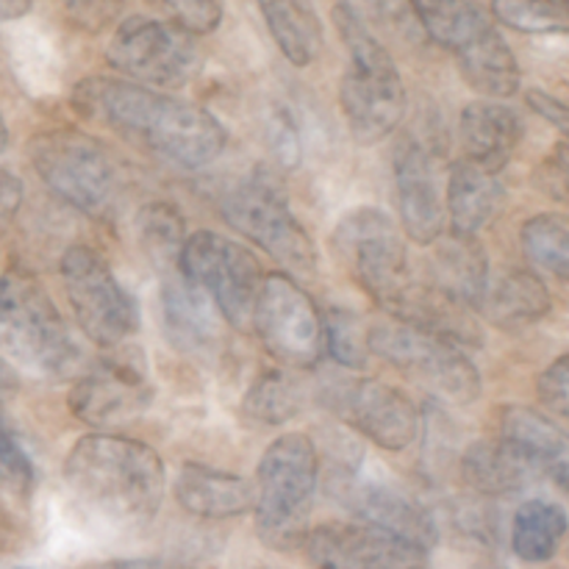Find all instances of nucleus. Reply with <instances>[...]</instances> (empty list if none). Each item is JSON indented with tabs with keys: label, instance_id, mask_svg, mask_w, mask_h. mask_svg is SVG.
Instances as JSON below:
<instances>
[{
	"label": "nucleus",
	"instance_id": "nucleus-3",
	"mask_svg": "<svg viewBox=\"0 0 569 569\" xmlns=\"http://www.w3.org/2000/svg\"><path fill=\"white\" fill-rule=\"evenodd\" d=\"M333 22L348 48V70L339 83V103L350 137L361 144H378L392 137L406 117V87L389 50L378 42L348 3H337Z\"/></svg>",
	"mask_w": 569,
	"mask_h": 569
},
{
	"label": "nucleus",
	"instance_id": "nucleus-17",
	"mask_svg": "<svg viewBox=\"0 0 569 569\" xmlns=\"http://www.w3.org/2000/svg\"><path fill=\"white\" fill-rule=\"evenodd\" d=\"M333 489H337V498L359 517L361 526L392 533L422 550H431L437 542V526L431 515L395 483L342 476L333 483Z\"/></svg>",
	"mask_w": 569,
	"mask_h": 569
},
{
	"label": "nucleus",
	"instance_id": "nucleus-16",
	"mask_svg": "<svg viewBox=\"0 0 569 569\" xmlns=\"http://www.w3.org/2000/svg\"><path fill=\"white\" fill-rule=\"evenodd\" d=\"M303 550L317 569H428V550L370 526H320Z\"/></svg>",
	"mask_w": 569,
	"mask_h": 569
},
{
	"label": "nucleus",
	"instance_id": "nucleus-37",
	"mask_svg": "<svg viewBox=\"0 0 569 569\" xmlns=\"http://www.w3.org/2000/svg\"><path fill=\"white\" fill-rule=\"evenodd\" d=\"M264 139L281 170H295L303 161V142L295 117L287 109H272L264 120Z\"/></svg>",
	"mask_w": 569,
	"mask_h": 569
},
{
	"label": "nucleus",
	"instance_id": "nucleus-14",
	"mask_svg": "<svg viewBox=\"0 0 569 569\" xmlns=\"http://www.w3.org/2000/svg\"><path fill=\"white\" fill-rule=\"evenodd\" d=\"M153 403V387L139 350H109L100 365L81 372L70 392V409L78 420L94 428L126 426L142 417Z\"/></svg>",
	"mask_w": 569,
	"mask_h": 569
},
{
	"label": "nucleus",
	"instance_id": "nucleus-10",
	"mask_svg": "<svg viewBox=\"0 0 569 569\" xmlns=\"http://www.w3.org/2000/svg\"><path fill=\"white\" fill-rule=\"evenodd\" d=\"M178 272L214 303L228 326L239 331L250 326L264 272L244 244L214 231L192 233L178 256Z\"/></svg>",
	"mask_w": 569,
	"mask_h": 569
},
{
	"label": "nucleus",
	"instance_id": "nucleus-29",
	"mask_svg": "<svg viewBox=\"0 0 569 569\" xmlns=\"http://www.w3.org/2000/svg\"><path fill=\"white\" fill-rule=\"evenodd\" d=\"M567 537V515L548 500H528L511 522V550L528 565L550 561Z\"/></svg>",
	"mask_w": 569,
	"mask_h": 569
},
{
	"label": "nucleus",
	"instance_id": "nucleus-21",
	"mask_svg": "<svg viewBox=\"0 0 569 569\" xmlns=\"http://www.w3.org/2000/svg\"><path fill=\"white\" fill-rule=\"evenodd\" d=\"M459 137L467 161L498 176L520 144L522 120L509 106L478 100L461 111Z\"/></svg>",
	"mask_w": 569,
	"mask_h": 569
},
{
	"label": "nucleus",
	"instance_id": "nucleus-38",
	"mask_svg": "<svg viewBox=\"0 0 569 569\" xmlns=\"http://www.w3.org/2000/svg\"><path fill=\"white\" fill-rule=\"evenodd\" d=\"M164 6L187 33H211L222 22V0H164Z\"/></svg>",
	"mask_w": 569,
	"mask_h": 569
},
{
	"label": "nucleus",
	"instance_id": "nucleus-5",
	"mask_svg": "<svg viewBox=\"0 0 569 569\" xmlns=\"http://www.w3.org/2000/svg\"><path fill=\"white\" fill-rule=\"evenodd\" d=\"M320 481V453L306 433H283L264 450L256 470V531L276 550L303 548L309 511Z\"/></svg>",
	"mask_w": 569,
	"mask_h": 569
},
{
	"label": "nucleus",
	"instance_id": "nucleus-1",
	"mask_svg": "<svg viewBox=\"0 0 569 569\" xmlns=\"http://www.w3.org/2000/svg\"><path fill=\"white\" fill-rule=\"evenodd\" d=\"M72 100L81 114L187 170L211 164L228 142L226 126L211 111L139 83L89 78L78 83Z\"/></svg>",
	"mask_w": 569,
	"mask_h": 569
},
{
	"label": "nucleus",
	"instance_id": "nucleus-23",
	"mask_svg": "<svg viewBox=\"0 0 569 569\" xmlns=\"http://www.w3.org/2000/svg\"><path fill=\"white\" fill-rule=\"evenodd\" d=\"M431 287L467 309H478L489 287V261L483 244L476 237L450 231V237L437 248Z\"/></svg>",
	"mask_w": 569,
	"mask_h": 569
},
{
	"label": "nucleus",
	"instance_id": "nucleus-41",
	"mask_svg": "<svg viewBox=\"0 0 569 569\" xmlns=\"http://www.w3.org/2000/svg\"><path fill=\"white\" fill-rule=\"evenodd\" d=\"M64 3L70 6V11L83 26L100 28L103 22H109V17L114 14L120 0H64Z\"/></svg>",
	"mask_w": 569,
	"mask_h": 569
},
{
	"label": "nucleus",
	"instance_id": "nucleus-7",
	"mask_svg": "<svg viewBox=\"0 0 569 569\" xmlns=\"http://www.w3.org/2000/svg\"><path fill=\"white\" fill-rule=\"evenodd\" d=\"M33 170L64 203L89 217H109L117 203V167L98 139L72 128L37 133L28 144Z\"/></svg>",
	"mask_w": 569,
	"mask_h": 569
},
{
	"label": "nucleus",
	"instance_id": "nucleus-20",
	"mask_svg": "<svg viewBox=\"0 0 569 569\" xmlns=\"http://www.w3.org/2000/svg\"><path fill=\"white\" fill-rule=\"evenodd\" d=\"M176 498L200 520H231L253 511V487L244 478L187 461L176 476Z\"/></svg>",
	"mask_w": 569,
	"mask_h": 569
},
{
	"label": "nucleus",
	"instance_id": "nucleus-45",
	"mask_svg": "<svg viewBox=\"0 0 569 569\" xmlns=\"http://www.w3.org/2000/svg\"><path fill=\"white\" fill-rule=\"evenodd\" d=\"M11 387H14V378H11V370L3 365V361H0V395L9 392Z\"/></svg>",
	"mask_w": 569,
	"mask_h": 569
},
{
	"label": "nucleus",
	"instance_id": "nucleus-42",
	"mask_svg": "<svg viewBox=\"0 0 569 569\" xmlns=\"http://www.w3.org/2000/svg\"><path fill=\"white\" fill-rule=\"evenodd\" d=\"M22 206V181L9 170H0V226L14 220Z\"/></svg>",
	"mask_w": 569,
	"mask_h": 569
},
{
	"label": "nucleus",
	"instance_id": "nucleus-36",
	"mask_svg": "<svg viewBox=\"0 0 569 569\" xmlns=\"http://www.w3.org/2000/svg\"><path fill=\"white\" fill-rule=\"evenodd\" d=\"M33 487V467L11 428H0V500H26Z\"/></svg>",
	"mask_w": 569,
	"mask_h": 569
},
{
	"label": "nucleus",
	"instance_id": "nucleus-15",
	"mask_svg": "<svg viewBox=\"0 0 569 569\" xmlns=\"http://www.w3.org/2000/svg\"><path fill=\"white\" fill-rule=\"evenodd\" d=\"M328 406L353 431L392 453L409 448L420 431V415L409 395L372 378L337 383L328 392Z\"/></svg>",
	"mask_w": 569,
	"mask_h": 569
},
{
	"label": "nucleus",
	"instance_id": "nucleus-46",
	"mask_svg": "<svg viewBox=\"0 0 569 569\" xmlns=\"http://www.w3.org/2000/svg\"><path fill=\"white\" fill-rule=\"evenodd\" d=\"M6 144H9V126H6V120L0 117V153L6 150Z\"/></svg>",
	"mask_w": 569,
	"mask_h": 569
},
{
	"label": "nucleus",
	"instance_id": "nucleus-8",
	"mask_svg": "<svg viewBox=\"0 0 569 569\" xmlns=\"http://www.w3.org/2000/svg\"><path fill=\"white\" fill-rule=\"evenodd\" d=\"M222 217L244 239L259 244L283 270L311 276L317 270V248L311 233L298 222L281 183L264 170L228 189L222 198Z\"/></svg>",
	"mask_w": 569,
	"mask_h": 569
},
{
	"label": "nucleus",
	"instance_id": "nucleus-43",
	"mask_svg": "<svg viewBox=\"0 0 569 569\" xmlns=\"http://www.w3.org/2000/svg\"><path fill=\"white\" fill-rule=\"evenodd\" d=\"M372 6L378 9V14L383 17V20L395 22V26H406V22L417 20L415 9H411L409 0H370Z\"/></svg>",
	"mask_w": 569,
	"mask_h": 569
},
{
	"label": "nucleus",
	"instance_id": "nucleus-26",
	"mask_svg": "<svg viewBox=\"0 0 569 569\" xmlns=\"http://www.w3.org/2000/svg\"><path fill=\"white\" fill-rule=\"evenodd\" d=\"M478 309L487 315L489 322L500 328H522L542 320L550 311V292L533 272L509 270L489 281Z\"/></svg>",
	"mask_w": 569,
	"mask_h": 569
},
{
	"label": "nucleus",
	"instance_id": "nucleus-27",
	"mask_svg": "<svg viewBox=\"0 0 569 569\" xmlns=\"http://www.w3.org/2000/svg\"><path fill=\"white\" fill-rule=\"evenodd\" d=\"M267 28L295 67H309L322 53V22L311 0H259Z\"/></svg>",
	"mask_w": 569,
	"mask_h": 569
},
{
	"label": "nucleus",
	"instance_id": "nucleus-4",
	"mask_svg": "<svg viewBox=\"0 0 569 569\" xmlns=\"http://www.w3.org/2000/svg\"><path fill=\"white\" fill-rule=\"evenodd\" d=\"M0 353L37 378L81 376L83 353L42 283L26 270L0 276Z\"/></svg>",
	"mask_w": 569,
	"mask_h": 569
},
{
	"label": "nucleus",
	"instance_id": "nucleus-9",
	"mask_svg": "<svg viewBox=\"0 0 569 569\" xmlns=\"http://www.w3.org/2000/svg\"><path fill=\"white\" fill-rule=\"evenodd\" d=\"M367 345H370V353L415 378L437 398L467 406L481 395V376L470 356L459 345L437 333L420 331L403 322H381L367 331Z\"/></svg>",
	"mask_w": 569,
	"mask_h": 569
},
{
	"label": "nucleus",
	"instance_id": "nucleus-35",
	"mask_svg": "<svg viewBox=\"0 0 569 569\" xmlns=\"http://www.w3.org/2000/svg\"><path fill=\"white\" fill-rule=\"evenodd\" d=\"M322 317H326V350L331 353V359L350 370L367 367V359H370L367 331L370 328H365L359 317L342 309H333Z\"/></svg>",
	"mask_w": 569,
	"mask_h": 569
},
{
	"label": "nucleus",
	"instance_id": "nucleus-30",
	"mask_svg": "<svg viewBox=\"0 0 569 569\" xmlns=\"http://www.w3.org/2000/svg\"><path fill=\"white\" fill-rule=\"evenodd\" d=\"M409 3L428 37L453 53L489 26V17L470 0H409Z\"/></svg>",
	"mask_w": 569,
	"mask_h": 569
},
{
	"label": "nucleus",
	"instance_id": "nucleus-24",
	"mask_svg": "<svg viewBox=\"0 0 569 569\" xmlns=\"http://www.w3.org/2000/svg\"><path fill=\"white\" fill-rule=\"evenodd\" d=\"M453 56L459 61L465 81L476 92L498 100L511 98L520 89V64H517L506 39L495 31L492 22L481 28L470 42L461 44Z\"/></svg>",
	"mask_w": 569,
	"mask_h": 569
},
{
	"label": "nucleus",
	"instance_id": "nucleus-34",
	"mask_svg": "<svg viewBox=\"0 0 569 569\" xmlns=\"http://www.w3.org/2000/svg\"><path fill=\"white\" fill-rule=\"evenodd\" d=\"M492 14L522 33L569 31V11L556 0H495Z\"/></svg>",
	"mask_w": 569,
	"mask_h": 569
},
{
	"label": "nucleus",
	"instance_id": "nucleus-32",
	"mask_svg": "<svg viewBox=\"0 0 569 569\" xmlns=\"http://www.w3.org/2000/svg\"><path fill=\"white\" fill-rule=\"evenodd\" d=\"M300 411V389L281 372H264L244 395V415L261 426H283Z\"/></svg>",
	"mask_w": 569,
	"mask_h": 569
},
{
	"label": "nucleus",
	"instance_id": "nucleus-40",
	"mask_svg": "<svg viewBox=\"0 0 569 569\" xmlns=\"http://www.w3.org/2000/svg\"><path fill=\"white\" fill-rule=\"evenodd\" d=\"M528 106H531L539 117L553 122V126L569 139V103H561L559 98H553V94L548 92L531 89V92H528Z\"/></svg>",
	"mask_w": 569,
	"mask_h": 569
},
{
	"label": "nucleus",
	"instance_id": "nucleus-2",
	"mask_svg": "<svg viewBox=\"0 0 569 569\" xmlns=\"http://www.w3.org/2000/svg\"><path fill=\"white\" fill-rule=\"evenodd\" d=\"M64 478L78 506L128 531L153 522L167 489L164 461L150 445L103 431L72 445Z\"/></svg>",
	"mask_w": 569,
	"mask_h": 569
},
{
	"label": "nucleus",
	"instance_id": "nucleus-19",
	"mask_svg": "<svg viewBox=\"0 0 569 569\" xmlns=\"http://www.w3.org/2000/svg\"><path fill=\"white\" fill-rule=\"evenodd\" d=\"M500 439L515 448L539 478L569 489V437L556 422L526 406H509L500 420Z\"/></svg>",
	"mask_w": 569,
	"mask_h": 569
},
{
	"label": "nucleus",
	"instance_id": "nucleus-39",
	"mask_svg": "<svg viewBox=\"0 0 569 569\" xmlns=\"http://www.w3.org/2000/svg\"><path fill=\"white\" fill-rule=\"evenodd\" d=\"M537 395L550 415L569 422V356L556 359L553 365L539 376Z\"/></svg>",
	"mask_w": 569,
	"mask_h": 569
},
{
	"label": "nucleus",
	"instance_id": "nucleus-33",
	"mask_svg": "<svg viewBox=\"0 0 569 569\" xmlns=\"http://www.w3.org/2000/svg\"><path fill=\"white\" fill-rule=\"evenodd\" d=\"M139 239L161 264L178 267L183 242H187V226L176 206L170 203H150L139 211L137 217Z\"/></svg>",
	"mask_w": 569,
	"mask_h": 569
},
{
	"label": "nucleus",
	"instance_id": "nucleus-6",
	"mask_svg": "<svg viewBox=\"0 0 569 569\" xmlns=\"http://www.w3.org/2000/svg\"><path fill=\"white\" fill-rule=\"evenodd\" d=\"M333 253L353 281L392 317L400 315L417 278L409 267L403 237L392 217L381 209H356L333 231Z\"/></svg>",
	"mask_w": 569,
	"mask_h": 569
},
{
	"label": "nucleus",
	"instance_id": "nucleus-22",
	"mask_svg": "<svg viewBox=\"0 0 569 569\" xmlns=\"http://www.w3.org/2000/svg\"><path fill=\"white\" fill-rule=\"evenodd\" d=\"M161 311H164V326L170 333V342L189 356H209L220 345L217 331V315L209 298L187 283L181 272L172 270L161 287Z\"/></svg>",
	"mask_w": 569,
	"mask_h": 569
},
{
	"label": "nucleus",
	"instance_id": "nucleus-31",
	"mask_svg": "<svg viewBox=\"0 0 569 569\" xmlns=\"http://www.w3.org/2000/svg\"><path fill=\"white\" fill-rule=\"evenodd\" d=\"M522 250L550 276L569 281V220L559 214H539L522 226Z\"/></svg>",
	"mask_w": 569,
	"mask_h": 569
},
{
	"label": "nucleus",
	"instance_id": "nucleus-44",
	"mask_svg": "<svg viewBox=\"0 0 569 569\" xmlns=\"http://www.w3.org/2000/svg\"><path fill=\"white\" fill-rule=\"evenodd\" d=\"M92 569H164V565L156 559H117V561H103V565Z\"/></svg>",
	"mask_w": 569,
	"mask_h": 569
},
{
	"label": "nucleus",
	"instance_id": "nucleus-18",
	"mask_svg": "<svg viewBox=\"0 0 569 569\" xmlns=\"http://www.w3.org/2000/svg\"><path fill=\"white\" fill-rule=\"evenodd\" d=\"M395 189L403 233L417 244L439 242L445 231V203L431 153L406 139L395 153Z\"/></svg>",
	"mask_w": 569,
	"mask_h": 569
},
{
	"label": "nucleus",
	"instance_id": "nucleus-11",
	"mask_svg": "<svg viewBox=\"0 0 569 569\" xmlns=\"http://www.w3.org/2000/svg\"><path fill=\"white\" fill-rule=\"evenodd\" d=\"M61 281L78 326L89 342L103 350H114L137 331V303L98 250L87 244L67 248L61 256Z\"/></svg>",
	"mask_w": 569,
	"mask_h": 569
},
{
	"label": "nucleus",
	"instance_id": "nucleus-13",
	"mask_svg": "<svg viewBox=\"0 0 569 569\" xmlns=\"http://www.w3.org/2000/svg\"><path fill=\"white\" fill-rule=\"evenodd\" d=\"M106 59L117 72L142 87L178 89L198 72V48L192 33L172 22L128 17L111 37Z\"/></svg>",
	"mask_w": 569,
	"mask_h": 569
},
{
	"label": "nucleus",
	"instance_id": "nucleus-25",
	"mask_svg": "<svg viewBox=\"0 0 569 569\" xmlns=\"http://www.w3.org/2000/svg\"><path fill=\"white\" fill-rule=\"evenodd\" d=\"M503 206V183L498 176L472 161L461 159L450 167L448 178V214L456 233L476 237L492 222Z\"/></svg>",
	"mask_w": 569,
	"mask_h": 569
},
{
	"label": "nucleus",
	"instance_id": "nucleus-12",
	"mask_svg": "<svg viewBox=\"0 0 569 569\" xmlns=\"http://www.w3.org/2000/svg\"><path fill=\"white\" fill-rule=\"evenodd\" d=\"M250 326L272 359L287 367H315L326 356V317L283 272L264 276Z\"/></svg>",
	"mask_w": 569,
	"mask_h": 569
},
{
	"label": "nucleus",
	"instance_id": "nucleus-47",
	"mask_svg": "<svg viewBox=\"0 0 569 569\" xmlns=\"http://www.w3.org/2000/svg\"><path fill=\"white\" fill-rule=\"evenodd\" d=\"M556 3H559V6H565V9L569 11V0H556Z\"/></svg>",
	"mask_w": 569,
	"mask_h": 569
},
{
	"label": "nucleus",
	"instance_id": "nucleus-28",
	"mask_svg": "<svg viewBox=\"0 0 569 569\" xmlns=\"http://www.w3.org/2000/svg\"><path fill=\"white\" fill-rule=\"evenodd\" d=\"M461 472L472 489L481 495H495V498L520 492L539 478L533 467L503 439L472 445L461 461Z\"/></svg>",
	"mask_w": 569,
	"mask_h": 569
}]
</instances>
